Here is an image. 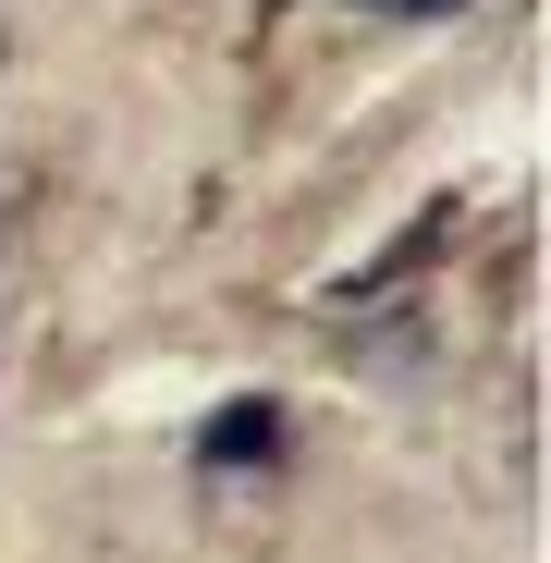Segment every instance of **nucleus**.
Wrapping results in <instances>:
<instances>
[{
  "instance_id": "1",
  "label": "nucleus",
  "mask_w": 551,
  "mask_h": 563,
  "mask_svg": "<svg viewBox=\"0 0 551 563\" xmlns=\"http://www.w3.org/2000/svg\"><path fill=\"white\" fill-rule=\"evenodd\" d=\"M197 453H209V465H269V453H283V417H269V405H221V417L197 429Z\"/></svg>"
}]
</instances>
